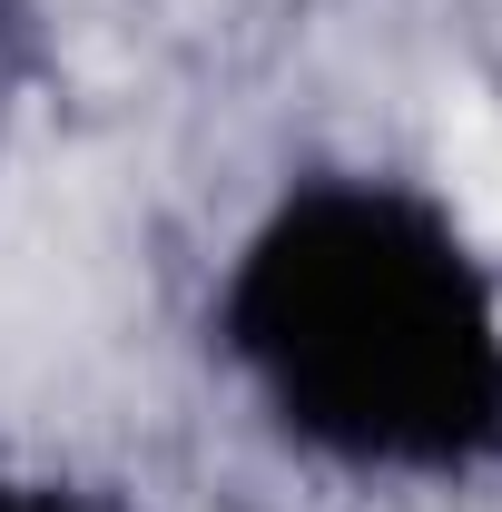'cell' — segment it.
I'll use <instances>...</instances> for the list:
<instances>
[{
  "label": "cell",
  "mask_w": 502,
  "mask_h": 512,
  "mask_svg": "<svg viewBox=\"0 0 502 512\" xmlns=\"http://www.w3.org/2000/svg\"><path fill=\"white\" fill-rule=\"evenodd\" d=\"M217 355L315 463L394 483L502 463V286L414 178H296L217 286Z\"/></svg>",
  "instance_id": "1"
},
{
  "label": "cell",
  "mask_w": 502,
  "mask_h": 512,
  "mask_svg": "<svg viewBox=\"0 0 502 512\" xmlns=\"http://www.w3.org/2000/svg\"><path fill=\"white\" fill-rule=\"evenodd\" d=\"M0 512H119L89 483H50V473H0Z\"/></svg>",
  "instance_id": "2"
},
{
  "label": "cell",
  "mask_w": 502,
  "mask_h": 512,
  "mask_svg": "<svg viewBox=\"0 0 502 512\" xmlns=\"http://www.w3.org/2000/svg\"><path fill=\"white\" fill-rule=\"evenodd\" d=\"M20 40H30V10L0 0V79H10V60H20Z\"/></svg>",
  "instance_id": "3"
}]
</instances>
